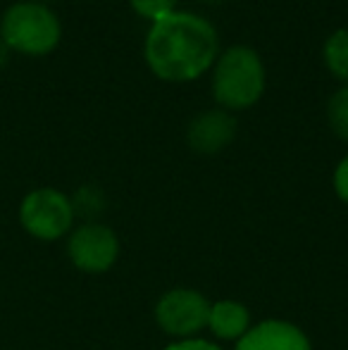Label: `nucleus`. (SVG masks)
I'll use <instances>...</instances> for the list:
<instances>
[{"mask_svg":"<svg viewBox=\"0 0 348 350\" xmlns=\"http://www.w3.org/2000/svg\"><path fill=\"white\" fill-rule=\"evenodd\" d=\"M8 46H5V43L3 41H0V70H3V67L5 65H8Z\"/></svg>","mask_w":348,"mask_h":350,"instance_id":"dca6fc26","label":"nucleus"},{"mask_svg":"<svg viewBox=\"0 0 348 350\" xmlns=\"http://www.w3.org/2000/svg\"><path fill=\"white\" fill-rule=\"evenodd\" d=\"M60 38L62 24L46 3H14L0 19V41L8 51H17L22 55H48L57 48Z\"/></svg>","mask_w":348,"mask_h":350,"instance_id":"7ed1b4c3","label":"nucleus"},{"mask_svg":"<svg viewBox=\"0 0 348 350\" xmlns=\"http://www.w3.org/2000/svg\"><path fill=\"white\" fill-rule=\"evenodd\" d=\"M200 3H217V0H200Z\"/></svg>","mask_w":348,"mask_h":350,"instance_id":"f3484780","label":"nucleus"},{"mask_svg":"<svg viewBox=\"0 0 348 350\" xmlns=\"http://www.w3.org/2000/svg\"><path fill=\"white\" fill-rule=\"evenodd\" d=\"M327 120L330 126L339 139L348 141V86H341L339 91L332 93L327 103Z\"/></svg>","mask_w":348,"mask_h":350,"instance_id":"9b49d317","label":"nucleus"},{"mask_svg":"<svg viewBox=\"0 0 348 350\" xmlns=\"http://www.w3.org/2000/svg\"><path fill=\"white\" fill-rule=\"evenodd\" d=\"M176 3L179 0H129L131 10L141 19H148V22H158V19L172 14L176 10Z\"/></svg>","mask_w":348,"mask_h":350,"instance_id":"f8f14e48","label":"nucleus"},{"mask_svg":"<svg viewBox=\"0 0 348 350\" xmlns=\"http://www.w3.org/2000/svg\"><path fill=\"white\" fill-rule=\"evenodd\" d=\"M120 239L110 226L101 221H86L67 236L70 262L84 274H103L120 260Z\"/></svg>","mask_w":348,"mask_h":350,"instance_id":"423d86ee","label":"nucleus"},{"mask_svg":"<svg viewBox=\"0 0 348 350\" xmlns=\"http://www.w3.org/2000/svg\"><path fill=\"white\" fill-rule=\"evenodd\" d=\"M163 350H224L217 343L205 341V338H184V341H174Z\"/></svg>","mask_w":348,"mask_h":350,"instance_id":"2eb2a0df","label":"nucleus"},{"mask_svg":"<svg viewBox=\"0 0 348 350\" xmlns=\"http://www.w3.org/2000/svg\"><path fill=\"white\" fill-rule=\"evenodd\" d=\"M219 36L213 22L196 12L174 10L150 24L144 41V60L158 79L186 83L213 70Z\"/></svg>","mask_w":348,"mask_h":350,"instance_id":"f257e3e1","label":"nucleus"},{"mask_svg":"<svg viewBox=\"0 0 348 350\" xmlns=\"http://www.w3.org/2000/svg\"><path fill=\"white\" fill-rule=\"evenodd\" d=\"M72 208H75V215L96 217V212L103 210V193L93 189V186H84V189L72 198Z\"/></svg>","mask_w":348,"mask_h":350,"instance_id":"ddd939ff","label":"nucleus"},{"mask_svg":"<svg viewBox=\"0 0 348 350\" xmlns=\"http://www.w3.org/2000/svg\"><path fill=\"white\" fill-rule=\"evenodd\" d=\"M237 136V120L227 110H205L198 117H193L186 131L191 150L200 155H215L222 152Z\"/></svg>","mask_w":348,"mask_h":350,"instance_id":"0eeeda50","label":"nucleus"},{"mask_svg":"<svg viewBox=\"0 0 348 350\" xmlns=\"http://www.w3.org/2000/svg\"><path fill=\"white\" fill-rule=\"evenodd\" d=\"M210 303L193 288H172L155 303V322L168 336L184 341L208 329Z\"/></svg>","mask_w":348,"mask_h":350,"instance_id":"39448f33","label":"nucleus"},{"mask_svg":"<svg viewBox=\"0 0 348 350\" xmlns=\"http://www.w3.org/2000/svg\"><path fill=\"white\" fill-rule=\"evenodd\" d=\"M234 350H312L301 327L286 319H263L253 324Z\"/></svg>","mask_w":348,"mask_h":350,"instance_id":"6e6552de","label":"nucleus"},{"mask_svg":"<svg viewBox=\"0 0 348 350\" xmlns=\"http://www.w3.org/2000/svg\"><path fill=\"white\" fill-rule=\"evenodd\" d=\"M263 57L251 46H232L213 65V98L227 112L253 107L265 93Z\"/></svg>","mask_w":348,"mask_h":350,"instance_id":"f03ea898","label":"nucleus"},{"mask_svg":"<svg viewBox=\"0 0 348 350\" xmlns=\"http://www.w3.org/2000/svg\"><path fill=\"white\" fill-rule=\"evenodd\" d=\"M253 327L251 312L243 303L239 300H217L210 303L208 312V329L215 338L219 341H234L239 343Z\"/></svg>","mask_w":348,"mask_h":350,"instance_id":"1a4fd4ad","label":"nucleus"},{"mask_svg":"<svg viewBox=\"0 0 348 350\" xmlns=\"http://www.w3.org/2000/svg\"><path fill=\"white\" fill-rule=\"evenodd\" d=\"M19 224L31 239L53 243L70 236L75 226V208L72 198L57 189H34L19 203Z\"/></svg>","mask_w":348,"mask_h":350,"instance_id":"20e7f679","label":"nucleus"},{"mask_svg":"<svg viewBox=\"0 0 348 350\" xmlns=\"http://www.w3.org/2000/svg\"><path fill=\"white\" fill-rule=\"evenodd\" d=\"M327 70L348 86V29H339L325 41L322 48Z\"/></svg>","mask_w":348,"mask_h":350,"instance_id":"9d476101","label":"nucleus"},{"mask_svg":"<svg viewBox=\"0 0 348 350\" xmlns=\"http://www.w3.org/2000/svg\"><path fill=\"white\" fill-rule=\"evenodd\" d=\"M332 184H334V193L339 196L341 203L348 205V155L336 165L334 176H332Z\"/></svg>","mask_w":348,"mask_h":350,"instance_id":"4468645a","label":"nucleus"}]
</instances>
